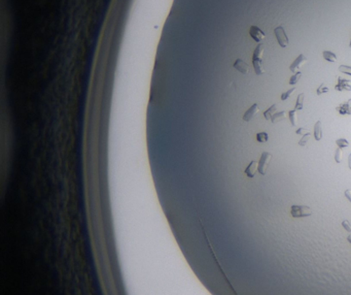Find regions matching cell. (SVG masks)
Segmentation results:
<instances>
[{
  "instance_id": "cell-7",
  "label": "cell",
  "mask_w": 351,
  "mask_h": 295,
  "mask_svg": "<svg viewBox=\"0 0 351 295\" xmlns=\"http://www.w3.org/2000/svg\"><path fill=\"white\" fill-rule=\"evenodd\" d=\"M336 91H351V81L346 79H342L341 76L338 77V83L335 86Z\"/></svg>"
},
{
  "instance_id": "cell-18",
  "label": "cell",
  "mask_w": 351,
  "mask_h": 295,
  "mask_svg": "<svg viewBox=\"0 0 351 295\" xmlns=\"http://www.w3.org/2000/svg\"><path fill=\"white\" fill-rule=\"evenodd\" d=\"M269 139V135L266 132H258L256 134V140L258 143H266Z\"/></svg>"
},
{
  "instance_id": "cell-13",
  "label": "cell",
  "mask_w": 351,
  "mask_h": 295,
  "mask_svg": "<svg viewBox=\"0 0 351 295\" xmlns=\"http://www.w3.org/2000/svg\"><path fill=\"white\" fill-rule=\"evenodd\" d=\"M276 111H277V104H273V105H271L270 107L268 108L267 111L264 113V117H265L266 120H267V121L271 120V119H272V117H273V115H274V114H276Z\"/></svg>"
},
{
  "instance_id": "cell-31",
  "label": "cell",
  "mask_w": 351,
  "mask_h": 295,
  "mask_svg": "<svg viewBox=\"0 0 351 295\" xmlns=\"http://www.w3.org/2000/svg\"><path fill=\"white\" fill-rule=\"evenodd\" d=\"M349 47H350V49H351V40H350V44H349Z\"/></svg>"
},
{
  "instance_id": "cell-29",
  "label": "cell",
  "mask_w": 351,
  "mask_h": 295,
  "mask_svg": "<svg viewBox=\"0 0 351 295\" xmlns=\"http://www.w3.org/2000/svg\"><path fill=\"white\" fill-rule=\"evenodd\" d=\"M348 166H349V168L351 169V154L348 156Z\"/></svg>"
},
{
  "instance_id": "cell-22",
  "label": "cell",
  "mask_w": 351,
  "mask_h": 295,
  "mask_svg": "<svg viewBox=\"0 0 351 295\" xmlns=\"http://www.w3.org/2000/svg\"><path fill=\"white\" fill-rule=\"evenodd\" d=\"M336 143L339 148H346L349 145L348 140L345 139V138H339V139H337Z\"/></svg>"
},
{
  "instance_id": "cell-25",
  "label": "cell",
  "mask_w": 351,
  "mask_h": 295,
  "mask_svg": "<svg viewBox=\"0 0 351 295\" xmlns=\"http://www.w3.org/2000/svg\"><path fill=\"white\" fill-rule=\"evenodd\" d=\"M310 135H311L310 133H308V134H306V135H303L302 139H301V140L299 141V145H301V147H305V145H307V141L309 140Z\"/></svg>"
},
{
  "instance_id": "cell-20",
  "label": "cell",
  "mask_w": 351,
  "mask_h": 295,
  "mask_svg": "<svg viewBox=\"0 0 351 295\" xmlns=\"http://www.w3.org/2000/svg\"><path fill=\"white\" fill-rule=\"evenodd\" d=\"M296 90H297V88H296V87H294V88L289 89V90H287L286 92L282 93V95H281V100L284 101V100H286V99H288L290 97V95H291V94L294 93Z\"/></svg>"
},
{
  "instance_id": "cell-12",
  "label": "cell",
  "mask_w": 351,
  "mask_h": 295,
  "mask_svg": "<svg viewBox=\"0 0 351 295\" xmlns=\"http://www.w3.org/2000/svg\"><path fill=\"white\" fill-rule=\"evenodd\" d=\"M314 137L316 140H320L322 137V127L320 121H317L314 125Z\"/></svg>"
},
{
  "instance_id": "cell-4",
  "label": "cell",
  "mask_w": 351,
  "mask_h": 295,
  "mask_svg": "<svg viewBox=\"0 0 351 295\" xmlns=\"http://www.w3.org/2000/svg\"><path fill=\"white\" fill-rule=\"evenodd\" d=\"M274 33H275L276 39H277L278 44L281 48H286L288 46V37L286 36V33L284 31V28L282 26H279V27L275 28L274 29Z\"/></svg>"
},
{
  "instance_id": "cell-28",
  "label": "cell",
  "mask_w": 351,
  "mask_h": 295,
  "mask_svg": "<svg viewBox=\"0 0 351 295\" xmlns=\"http://www.w3.org/2000/svg\"><path fill=\"white\" fill-rule=\"evenodd\" d=\"M345 196L347 197V199L349 200V201L351 202V190H346V191H345Z\"/></svg>"
},
{
  "instance_id": "cell-21",
  "label": "cell",
  "mask_w": 351,
  "mask_h": 295,
  "mask_svg": "<svg viewBox=\"0 0 351 295\" xmlns=\"http://www.w3.org/2000/svg\"><path fill=\"white\" fill-rule=\"evenodd\" d=\"M329 91V89L327 88V86H325V84H324V83H322V84L320 85V86H319L318 88H317L316 93H317V95H321V94L327 93Z\"/></svg>"
},
{
  "instance_id": "cell-17",
  "label": "cell",
  "mask_w": 351,
  "mask_h": 295,
  "mask_svg": "<svg viewBox=\"0 0 351 295\" xmlns=\"http://www.w3.org/2000/svg\"><path fill=\"white\" fill-rule=\"evenodd\" d=\"M288 118H289V121L292 126H297L298 116H297V111H296V109H292V111H288Z\"/></svg>"
},
{
  "instance_id": "cell-11",
  "label": "cell",
  "mask_w": 351,
  "mask_h": 295,
  "mask_svg": "<svg viewBox=\"0 0 351 295\" xmlns=\"http://www.w3.org/2000/svg\"><path fill=\"white\" fill-rule=\"evenodd\" d=\"M256 169H258V162H256V161H251V162L249 163V165L247 166V168L245 169L246 175H247L248 177H250V179L253 177L255 175Z\"/></svg>"
},
{
  "instance_id": "cell-16",
  "label": "cell",
  "mask_w": 351,
  "mask_h": 295,
  "mask_svg": "<svg viewBox=\"0 0 351 295\" xmlns=\"http://www.w3.org/2000/svg\"><path fill=\"white\" fill-rule=\"evenodd\" d=\"M322 56H323L324 60H327V61H329V62H336L337 61L336 54L329 52V51H324V52L322 53Z\"/></svg>"
},
{
  "instance_id": "cell-5",
  "label": "cell",
  "mask_w": 351,
  "mask_h": 295,
  "mask_svg": "<svg viewBox=\"0 0 351 295\" xmlns=\"http://www.w3.org/2000/svg\"><path fill=\"white\" fill-rule=\"evenodd\" d=\"M249 34H250V36L253 38V40L258 42V44L263 41V40L265 39V36H266L265 33H264L258 27H256V26H251L250 29H249Z\"/></svg>"
},
{
  "instance_id": "cell-8",
  "label": "cell",
  "mask_w": 351,
  "mask_h": 295,
  "mask_svg": "<svg viewBox=\"0 0 351 295\" xmlns=\"http://www.w3.org/2000/svg\"><path fill=\"white\" fill-rule=\"evenodd\" d=\"M336 111L343 116H351V99H348L346 102L341 103L336 107Z\"/></svg>"
},
{
  "instance_id": "cell-2",
  "label": "cell",
  "mask_w": 351,
  "mask_h": 295,
  "mask_svg": "<svg viewBox=\"0 0 351 295\" xmlns=\"http://www.w3.org/2000/svg\"><path fill=\"white\" fill-rule=\"evenodd\" d=\"M312 215L311 209L305 205H292L291 207V216L294 218H303Z\"/></svg>"
},
{
  "instance_id": "cell-1",
  "label": "cell",
  "mask_w": 351,
  "mask_h": 295,
  "mask_svg": "<svg viewBox=\"0 0 351 295\" xmlns=\"http://www.w3.org/2000/svg\"><path fill=\"white\" fill-rule=\"evenodd\" d=\"M264 50H265V46H264L263 44H258L254 50V52H253V55H252L253 68H254L255 73L258 74V75L265 73V68H264V65H263Z\"/></svg>"
},
{
  "instance_id": "cell-19",
  "label": "cell",
  "mask_w": 351,
  "mask_h": 295,
  "mask_svg": "<svg viewBox=\"0 0 351 295\" xmlns=\"http://www.w3.org/2000/svg\"><path fill=\"white\" fill-rule=\"evenodd\" d=\"M301 76H302V72H300V71L296 72V73L289 79V82H288V83H289V85H291V86H292V85H296L298 82L300 81Z\"/></svg>"
},
{
  "instance_id": "cell-3",
  "label": "cell",
  "mask_w": 351,
  "mask_h": 295,
  "mask_svg": "<svg viewBox=\"0 0 351 295\" xmlns=\"http://www.w3.org/2000/svg\"><path fill=\"white\" fill-rule=\"evenodd\" d=\"M272 160V155L270 153L264 152L260 156V162H258V171L262 175H265L267 173L268 166H269V163Z\"/></svg>"
},
{
  "instance_id": "cell-24",
  "label": "cell",
  "mask_w": 351,
  "mask_h": 295,
  "mask_svg": "<svg viewBox=\"0 0 351 295\" xmlns=\"http://www.w3.org/2000/svg\"><path fill=\"white\" fill-rule=\"evenodd\" d=\"M339 71H341L342 73H346L348 75H351V67L347 66V65H340Z\"/></svg>"
},
{
  "instance_id": "cell-23",
  "label": "cell",
  "mask_w": 351,
  "mask_h": 295,
  "mask_svg": "<svg viewBox=\"0 0 351 295\" xmlns=\"http://www.w3.org/2000/svg\"><path fill=\"white\" fill-rule=\"evenodd\" d=\"M342 157H343V156H342L341 148H338V149L336 150V153H335V161H336L337 163H341Z\"/></svg>"
},
{
  "instance_id": "cell-10",
  "label": "cell",
  "mask_w": 351,
  "mask_h": 295,
  "mask_svg": "<svg viewBox=\"0 0 351 295\" xmlns=\"http://www.w3.org/2000/svg\"><path fill=\"white\" fill-rule=\"evenodd\" d=\"M234 67H235L238 71H240L241 73L246 74L248 73V70H249V67H248V64L246 62L242 61L241 59H237L234 63Z\"/></svg>"
},
{
  "instance_id": "cell-27",
  "label": "cell",
  "mask_w": 351,
  "mask_h": 295,
  "mask_svg": "<svg viewBox=\"0 0 351 295\" xmlns=\"http://www.w3.org/2000/svg\"><path fill=\"white\" fill-rule=\"evenodd\" d=\"M342 226H343L344 228H345V230H346V231H348V232H350V231H351L350 224H349V222L347 221V220H345V221H343V222H342Z\"/></svg>"
},
{
  "instance_id": "cell-30",
  "label": "cell",
  "mask_w": 351,
  "mask_h": 295,
  "mask_svg": "<svg viewBox=\"0 0 351 295\" xmlns=\"http://www.w3.org/2000/svg\"><path fill=\"white\" fill-rule=\"evenodd\" d=\"M347 239H348V241L351 243V234H350V235H348V237H347Z\"/></svg>"
},
{
  "instance_id": "cell-6",
  "label": "cell",
  "mask_w": 351,
  "mask_h": 295,
  "mask_svg": "<svg viewBox=\"0 0 351 295\" xmlns=\"http://www.w3.org/2000/svg\"><path fill=\"white\" fill-rule=\"evenodd\" d=\"M306 62H307V58L305 57V55H303V54L299 55V56L297 57V59L290 64L289 70L292 72H298V70H299Z\"/></svg>"
},
{
  "instance_id": "cell-15",
  "label": "cell",
  "mask_w": 351,
  "mask_h": 295,
  "mask_svg": "<svg viewBox=\"0 0 351 295\" xmlns=\"http://www.w3.org/2000/svg\"><path fill=\"white\" fill-rule=\"evenodd\" d=\"M304 98H305V94L304 93L299 94V96H298V99H297V102H296V106H295L296 111H301V109H303V105H304Z\"/></svg>"
},
{
  "instance_id": "cell-9",
  "label": "cell",
  "mask_w": 351,
  "mask_h": 295,
  "mask_svg": "<svg viewBox=\"0 0 351 295\" xmlns=\"http://www.w3.org/2000/svg\"><path fill=\"white\" fill-rule=\"evenodd\" d=\"M258 111H260V107H258V103L252 104L251 107L249 108L248 111H246V113L243 115V120L245 121V122H249V121L254 117V115H256Z\"/></svg>"
},
{
  "instance_id": "cell-14",
  "label": "cell",
  "mask_w": 351,
  "mask_h": 295,
  "mask_svg": "<svg viewBox=\"0 0 351 295\" xmlns=\"http://www.w3.org/2000/svg\"><path fill=\"white\" fill-rule=\"evenodd\" d=\"M285 115H286V113H285V111H279V113L274 114V115H273V117H272V119H271L272 123H278V122H280V121L285 120Z\"/></svg>"
},
{
  "instance_id": "cell-26",
  "label": "cell",
  "mask_w": 351,
  "mask_h": 295,
  "mask_svg": "<svg viewBox=\"0 0 351 295\" xmlns=\"http://www.w3.org/2000/svg\"><path fill=\"white\" fill-rule=\"evenodd\" d=\"M296 133H297V134H301V135H306V134H308V133H310V132L308 129H306V128L301 127L296 131Z\"/></svg>"
}]
</instances>
